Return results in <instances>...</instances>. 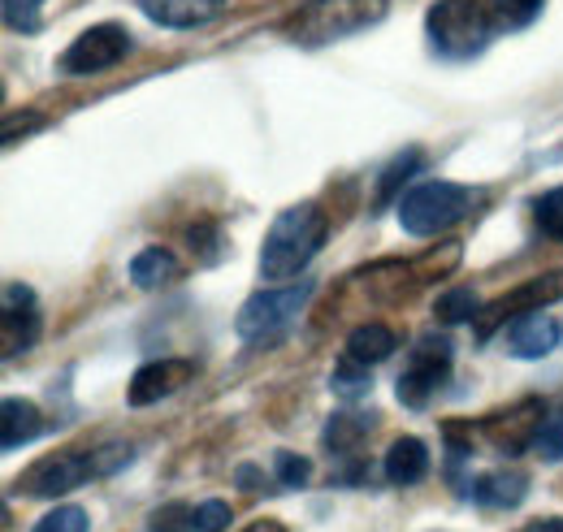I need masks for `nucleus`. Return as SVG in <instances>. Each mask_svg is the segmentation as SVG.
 I'll return each mask as SVG.
<instances>
[{"label":"nucleus","instance_id":"nucleus-1","mask_svg":"<svg viewBox=\"0 0 563 532\" xmlns=\"http://www.w3.org/2000/svg\"><path fill=\"white\" fill-rule=\"evenodd\" d=\"M325 234H330V221H325V212L317 203H295V208L278 212V221L269 225L265 247H261V273L269 281L295 277L299 268L321 252Z\"/></svg>","mask_w":563,"mask_h":532},{"label":"nucleus","instance_id":"nucleus-2","mask_svg":"<svg viewBox=\"0 0 563 532\" xmlns=\"http://www.w3.org/2000/svg\"><path fill=\"white\" fill-rule=\"evenodd\" d=\"M386 9H390V0H308L303 9H295V18L282 26V35L299 48H330L355 31L382 22Z\"/></svg>","mask_w":563,"mask_h":532},{"label":"nucleus","instance_id":"nucleus-3","mask_svg":"<svg viewBox=\"0 0 563 532\" xmlns=\"http://www.w3.org/2000/svg\"><path fill=\"white\" fill-rule=\"evenodd\" d=\"M424 31L433 53L442 57H477L498 31V13L494 0H433L424 13Z\"/></svg>","mask_w":563,"mask_h":532},{"label":"nucleus","instance_id":"nucleus-4","mask_svg":"<svg viewBox=\"0 0 563 532\" xmlns=\"http://www.w3.org/2000/svg\"><path fill=\"white\" fill-rule=\"evenodd\" d=\"M312 299V281H295V286H278V290H261L252 295L239 317H234V330L243 342H278L282 333L295 330V321L303 317Z\"/></svg>","mask_w":563,"mask_h":532},{"label":"nucleus","instance_id":"nucleus-5","mask_svg":"<svg viewBox=\"0 0 563 532\" xmlns=\"http://www.w3.org/2000/svg\"><path fill=\"white\" fill-rule=\"evenodd\" d=\"M468 203L473 196L460 182H421L399 200V225L417 239H433V234H446L455 221H464Z\"/></svg>","mask_w":563,"mask_h":532},{"label":"nucleus","instance_id":"nucleus-6","mask_svg":"<svg viewBox=\"0 0 563 532\" xmlns=\"http://www.w3.org/2000/svg\"><path fill=\"white\" fill-rule=\"evenodd\" d=\"M131 44L135 40L122 22H96L62 53V69L66 74H104V69L122 66L131 57Z\"/></svg>","mask_w":563,"mask_h":532},{"label":"nucleus","instance_id":"nucleus-7","mask_svg":"<svg viewBox=\"0 0 563 532\" xmlns=\"http://www.w3.org/2000/svg\"><path fill=\"white\" fill-rule=\"evenodd\" d=\"M91 455H74V451H62V455H48L31 467L22 480H18V494H31V498H62L78 485L91 480Z\"/></svg>","mask_w":563,"mask_h":532},{"label":"nucleus","instance_id":"nucleus-8","mask_svg":"<svg viewBox=\"0 0 563 532\" xmlns=\"http://www.w3.org/2000/svg\"><path fill=\"white\" fill-rule=\"evenodd\" d=\"M451 346L446 342H438V337H424L421 346L412 351V359H408V368H404V377H399V402L404 407H424L429 395L446 381V373H451Z\"/></svg>","mask_w":563,"mask_h":532},{"label":"nucleus","instance_id":"nucleus-9","mask_svg":"<svg viewBox=\"0 0 563 532\" xmlns=\"http://www.w3.org/2000/svg\"><path fill=\"white\" fill-rule=\"evenodd\" d=\"M196 381V359H152V364H143L140 373H135V381H131V407H152V402L169 399V395H178L183 386H191Z\"/></svg>","mask_w":563,"mask_h":532},{"label":"nucleus","instance_id":"nucleus-10","mask_svg":"<svg viewBox=\"0 0 563 532\" xmlns=\"http://www.w3.org/2000/svg\"><path fill=\"white\" fill-rule=\"evenodd\" d=\"M140 9L156 26L191 31V26H205L212 18H221L225 13V0H140Z\"/></svg>","mask_w":563,"mask_h":532},{"label":"nucleus","instance_id":"nucleus-11","mask_svg":"<svg viewBox=\"0 0 563 532\" xmlns=\"http://www.w3.org/2000/svg\"><path fill=\"white\" fill-rule=\"evenodd\" d=\"M507 346L516 359H542L560 346V325L542 312H525L511 321V333H507Z\"/></svg>","mask_w":563,"mask_h":532},{"label":"nucleus","instance_id":"nucleus-12","mask_svg":"<svg viewBox=\"0 0 563 532\" xmlns=\"http://www.w3.org/2000/svg\"><path fill=\"white\" fill-rule=\"evenodd\" d=\"M382 464H386V476L395 485H417L429 472V446H424L421 437H399V442H390Z\"/></svg>","mask_w":563,"mask_h":532},{"label":"nucleus","instance_id":"nucleus-13","mask_svg":"<svg viewBox=\"0 0 563 532\" xmlns=\"http://www.w3.org/2000/svg\"><path fill=\"white\" fill-rule=\"evenodd\" d=\"M0 415H4V433H0L4 451H13V446H22V442H31V437H40V433H44V415H40V407H35V402L4 399L0 402Z\"/></svg>","mask_w":563,"mask_h":532},{"label":"nucleus","instance_id":"nucleus-14","mask_svg":"<svg viewBox=\"0 0 563 532\" xmlns=\"http://www.w3.org/2000/svg\"><path fill=\"white\" fill-rule=\"evenodd\" d=\"M390 355H395V333L386 325H355L352 337H347V359L364 364V368H373Z\"/></svg>","mask_w":563,"mask_h":532},{"label":"nucleus","instance_id":"nucleus-15","mask_svg":"<svg viewBox=\"0 0 563 532\" xmlns=\"http://www.w3.org/2000/svg\"><path fill=\"white\" fill-rule=\"evenodd\" d=\"M174 273H178V261H174V252H169V247H143L140 256L131 261V281H135L140 290H156V286H165Z\"/></svg>","mask_w":563,"mask_h":532},{"label":"nucleus","instance_id":"nucleus-16","mask_svg":"<svg viewBox=\"0 0 563 532\" xmlns=\"http://www.w3.org/2000/svg\"><path fill=\"white\" fill-rule=\"evenodd\" d=\"M473 494L490 507H516L525 494H529V476L525 472H490L473 485Z\"/></svg>","mask_w":563,"mask_h":532},{"label":"nucleus","instance_id":"nucleus-17","mask_svg":"<svg viewBox=\"0 0 563 532\" xmlns=\"http://www.w3.org/2000/svg\"><path fill=\"white\" fill-rule=\"evenodd\" d=\"M417 165H421V152H417V147H408L404 156H395V160H390V169L377 178V203L395 200V191L412 178V169H417Z\"/></svg>","mask_w":563,"mask_h":532},{"label":"nucleus","instance_id":"nucleus-18","mask_svg":"<svg viewBox=\"0 0 563 532\" xmlns=\"http://www.w3.org/2000/svg\"><path fill=\"white\" fill-rule=\"evenodd\" d=\"M364 433H368V420H360V415H334L325 424V446L330 451H352V446L364 442Z\"/></svg>","mask_w":563,"mask_h":532},{"label":"nucleus","instance_id":"nucleus-19","mask_svg":"<svg viewBox=\"0 0 563 532\" xmlns=\"http://www.w3.org/2000/svg\"><path fill=\"white\" fill-rule=\"evenodd\" d=\"M433 312H438L442 325H464L477 312V295L473 290H446V295H438V308Z\"/></svg>","mask_w":563,"mask_h":532},{"label":"nucleus","instance_id":"nucleus-20","mask_svg":"<svg viewBox=\"0 0 563 532\" xmlns=\"http://www.w3.org/2000/svg\"><path fill=\"white\" fill-rule=\"evenodd\" d=\"M533 217H538V230H542L547 239L563 243V187L547 191L542 200L533 203Z\"/></svg>","mask_w":563,"mask_h":532},{"label":"nucleus","instance_id":"nucleus-21","mask_svg":"<svg viewBox=\"0 0 563 532\" xmlns=\"http://www.w3.org/2000/svg\"><path fill=\"white\" fill-rule=\"evenodd\" d=\"M330 390H334V395H343V399H360V395H368V368H364V364H355V359H343V364L334 368V377H330Z\"/></svg>","mask_w":563,"mask_h":532},{"label":"nucleus","instance_id":"nucleus-22","mask_svg":"<svg viewBox=\"0 0 563 532\" xmlns=\"http://www.w3.org/2000/svg\"><path fill=\"white\" fill-rule=\"evenodd\" d=\"M494 13H498V26L520 31L542 13V0H494Z\"/></svg>","mask_w":563,"mask_h":532},{"label":"nucleus","instance_id":"nucleus-23","mask_svg":"<svg viewBox=\"0 0 563 532\" xmlns=\"http://www.w3.org/2000/svg\"><path fill=\"white\" fill-rule=\"evenodd\" d=\"M274 472H278V480L286 489H299V485L312 480V464L303 455H295V451H278L274 455Z\"/></svg>","mask_w":563,"mask_h":532},{"label":"nucleus","instance_id":"nucleus-24","mask_svg":"<svg viewBox=\"0 0 563 532\" xmlns=\"http://www.w3.org/2000/svg\"><path fill=\"white\" fill-rule=\"evenodd\" d=\"M35 325H40V321H35V312H31V308H22V312H4V355H18V333H22V337H26V346H31V342H35Z\"/></svg>","mask_w":563,"mask_h":532},{"label":"nucleus","instance_id":"nucleus-25","mask_svg":"<svg viewBox=\"0 0 563 532\" xmlns=\"http://www.w3.org/2000/svg\"><path fill=\"white\" fill-rule=\"evenodd\" d=\"M40 13H44V0H4V26L13 31H40Z\"/></svg>","mask_w":563,"mask_h":532},{"label":"nucleus","instance_id":"nucleus-26","mask_svg":"<svg viewBox=\"0 0 563 532\" xmlns=\"http://www.w3.org/2000/svg\"><path fill=\"white\" fill-rule=\"evenodd\" d=\"M152 532H200L196 529V507H161L156 516H152Z\"/></svg>","mask_w":563,"mask_h":532},{"label":"nucleus","instance_id":"nucleus-27","mask_svg":"<svg viewBox=\"0 0 563 532\" xmlns=\"http://www.w3.org/2000/svg\"><path fill=\"white\" fill-rule=\"evenodd\" d=\"M31 532H87V511L82 507H57V511H48Z\"/></svg>","mask_w":563,"mask_h":532},{"label":"nucleus","instance_id":"nucleus-28","mask_svg":"<svg viewBox=\"0 0 563 532\" xmlns=\"http://www.w3.org/2000/svg\"><path fill=\"white\" fill-rule=\"evenodd\" d=\"M533 442H538L542 459H551V464L563 459V411H555L551 420H542V424H538V437H533Z\"/></svg>","mask_w":563,"mask_h":532},{"label":"nucleus","instance_id":"nucleus-29","mask_svg":"<svg viewBox=\"0 0 563 532\" xmlns=\"http://www.w3.org/2000/svg\"><path fill=\"white\" fill-rule=\"evenodd\" d=\"M225 524H230V507H225V502L209 498V502L196 507V529L200 532H221Z\"/></svg>","mask_w":563,"mask_h":532},{"label":"nucleus","instance_id":"nucleus-30","mask_svg":"<svg viewBox=\"0 0 563 532\" xmlns=\"http://www.w3.org/2000/svg\"><path fill=\"white\" fill-rule=\"evenodd\" d=\"M31 303H35L31 286H4V312H22V308H31Z\"/></svg>","mask_w":563,"mask_h":532},{"label":"nucleus","instance_id":"nucleus-31","mask_svg":"<svg viewBox=\"0 0 563 532\" xmlns=\"http://www.w3.org/2000/svg\"><path fill=\"white\" fill-rule=\"evenodd\" d=\"M525 532H563V520L560 516H551V520H533Z\"/></svg>","mask_w":563,"mask_h":532}]
</instances>
